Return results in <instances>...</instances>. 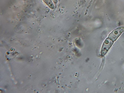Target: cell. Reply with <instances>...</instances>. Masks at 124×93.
<instances>
[{"mask_svg":"<svg viewBox=\"0 0 124 93\" xmlns=\"http://www.w3.org/2000/svg\"><path fill=\"white\" fill-rule=\"evenodd\" d=\"M124 31V27H119L112 31L109 34L108 38L113 42H115Z\"/></svg>","mask_w":124,"mask_h":93,"instance_id":"1","label":"cell"},{"mask_svg":"<svg viewBox=\"0 0 124 93\" xmlns=\"http://www.w3.org/2000/svg\"><path fill=\"white\" fill-rule=\"evenodd\" d=\"M114 42L108 38L106 39L102 48L101 53L102 56H104L107 54Z\"/></svg>","mask_w":124,"mask_h":93,"instance_id":"2","label":"cell"}]
</instances>
